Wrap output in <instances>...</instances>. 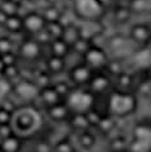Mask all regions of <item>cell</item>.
I'll list each match as a JSON object with an SVG mask.
<instances>
[{
    "label": "cell",
    "instance_id": "obj_8",
    "mask_svg": "<svg viewBox=\"0 0 151 152\" xmlns=\"http://www.w3.org/2000/svg\"><path fill=\"white\" fill-rule=\"evenodd\" d=\"M86 59L91 65L100 66L105 63V54H104V51H101V49L91 48L86 51Z\"/></svg>",
    "mask_w": 151,
    "mask_h": 152
},
{
    "label": "cell",
    "instance_id": "obj_5",
    "mask_svg": "<svg viewBox=\"0 0 151 152\" xmlns=\"http://www.w3.org/2000/svg\"><path fill=\"white\" fill-rule=\"evenodd\" d=\"M133 106V100L129 96L117 95L111 99V110L115 114H125Z\"/></svg>",
    "mask_w": 151,
    "mask_h": 152
},
{
    "label": "cell",
    "instance_id": "obj_6",
    "mask_svg": "<svg viewBox=\"0 0 151 152\" xmlns=\"http://www.w3.org/2000/svg\"><path fill=\"white\" fill-rule=\"evenodd\" d=\"M40 54V45L35 40H26L19 46V55L24 59H35Z\"/></svg>",
    "mask_w": 151,
    "mask_h": 152
},
{
    "label": "cell",
    "instance_id": "obj_17",
    "mask_svg": "<svg viewBox=\"0 0 151 152\" xmlns=\"http://www.w3.org/2000/svg\"><path fill=\"white\" fill-rule=\"evenodd\" d=\"M17 147H18V142L14 138H8L5 139V142L3 143V150L5 152H15Z\"/></svg>",
    "mask_w": 151,
    "mask_h": 152
},
{
    "label": "cell",
    "instance_id": "obj_13",
    "mask_svg": "<svg viewBox=\"0 0 151 152\" xmlns=\"http://www.w3.org/2000/svg\"><path fill=\"white\" fill-rule=\"evenodd\" d=\"M135 61L140 66H150L151 65V49H141L135 54Z\"/></svg>",
    "mask_w": 151,
    "mask_h": 152
},
{
    "label": "cell",
    "instance_id": "obj_19",
    "mask_svg": "<svg viewBox=\"0 0 151 152\" xmlns=\"http://www.w3.org/2000/svg\"><path fill=\"white\" fill-rule=\"evenodd\" d=\"M8 17H9V15H8V14L5 13V12L0 9V27H1V28L4 27V24H5L7 19H8Z\"/></svg>",
    "mask_w": 151,
    "mask_h": 152
},
{
    "label": "cell",
    "instance_id": "obj_12",
    "mask_svg": "<svg viewBox=\"0 0 151 152\" xmlns=\"http://www.w3.org/2000/svg\"><path fill=\"white\" fill-rule=\"evenodd\" d=\"M17 92H18V95L21 97H23V99L31 100L36 96L37 88L30 82H21L18 86H17Z\"/></svg>",
    "mask_w": 151,
    "mask_h": 152
},
{
    "label": "cell",
    "instance_id": "obj_1",
    "mask_svg": "<svg viewBox=\"0 0 151 152\" xmlns=\"http://www.w3.org/2000/svg\"><path fill=\"white\" fill-rule=\"evenodd\" d=\"M72 10L82 20H100L105 4L103 0H72Z\"/></svg>",
    "mask_w": 151,
    "mask_h": 152
},
{
    "label": "cell",
    "instance_id": "obj_14",
    "mask_svg": "<svg viewBox=\"0 0 151 152\" xmlns=\"http://www.w3.org/2000/svg\"><path fill=\"white\" fill-rule=\"evenodd\" d=\"M19 7H21V3L15 1V0H4V1H0V9L5 12L8 15L19 14Z\"/></svg>",
    "mask_w": 151,
    "mask_h": 152
},
{
    "label": "cell",
    "instance_id": "obj_16",
    "mask_svg": "<svg viewBox=\"0 0 151 152\" xmlns=\"http://www.w3.org/2000/svg\"><path fill=\"white\" fill-rule=\"evenodd\" d=\"M12 49H13V45H12V41L9 37L0 36V55L7 53H12Z\"/></svg>",
    "mask_w": 151,
    "mask_h": 152
},
{
    "label": "cell",
    "instance_id": "obj_7",
    "mask_svg": "<svg viewBox=\"0 0 151 152\" xmlns=\"http://www.w3.org/2000/svg\"><path fill=\"white\" fill-rule=\"evenodd\" d=\"M3 28H5L7 31L10 32V33H18L21 31H23V18H22V15H19V14L9 15Z\"/></svg>",
    "mask_w": 151,
    "mask_h": 152
},
{
    "label": "cell",
    "instance_id": "obj_18",
    "mask_svg": "<svg viewBox=\"0 0 151 152\" xmlns=\"http://www.w3.org/2000/svg\"><path fill=\"white\" fill-rule=\"evenodd\" d=\"M10 90V86L5 79H0V99H3Z\"/></svg>",
    "mask_w": 151,
    "mask_h": 152
},
{
    "label": "cell",
    "instance_id": "obj_2",
    "mask_svg": "<svg viewBox=\"0 0 151 152\" xmlns=\"http://www.w3.org/2000/svg\"><path fill=\"white\" fill-rule=\"evenodd\" d=\"M39 124L40 118L37 113L32 109L18 110L12 119V126L15 130V133L21 134V136H27V134L32 133L33 130L39 128Z\"/></svg>",
    "mask_w": 151,
    "mask_h": 152
},
{
    "label": "cell",
    "instance_id": "obj_15",
    "mask_svg": "<svg viewBox=\"0 0 151 152\" xmlns=\"http://www.w3.org/2000/svg\"><path fill=\"white\" fill-rule=\"evenodd\" d=\"M53 50H54V54L58 56H62L67 53V42L59 37V39H55V41L53 42Z\"/></svg>",
    "mask_w": 151,
    "mask_h": 152
},
{
    "label": "cell",
    "instance_id": "obj_9",
    "mask_svg": "<svg viewBox=\"0 0 151 152\" xmlns=\"http://www.w3.org/2000/svg\"><path fill=\"white\" fill-rule=\"evenodd\" d=\"M90 104H91V99L89 95L74 94L70 97V105H72L76 110H79V111L86 110V109L90 107Z\"/></svg>",
    "mask_w": 151,
    "mask_h": 152
},
{
    "label": "cell",
    "instance_id": "obj_20",
    "mask_svg": "<svg viewBox=\"0 0 151 152\" xmlns=\"http://www.w3.org/2000/svg\"><path fill=\"white\" fill-rule=\"evenodd\" d=\"M10 118H9V114L5 113V111H0V123H7L8 120H9Z\"/></svg>",
    "mask_w": 151,
    "mask_h": 152
},
{
    "label": "cell",
    "instance_id": "obj_22",
    "mask_svg": "<svg viewBox=\"0 0 151 152\" xmlns=\"http://www.w3.org/2000/svg\"><path fill=\"white\" fill-rule=\"evenodd\" d=\"M46 1H48L49 4H56V3H59L60 0H46Z\"/></svg>",
    "mask_w": 151,
    "mask_h": 152
},
{
    "label": "cell",
    "instance_id": "obj_21",
    "mask_svg": "<svg viewBox=\"0 0 151 152\" xmlns=\"http://www.w3.org/2000/svg\"><path fill=\"white\" fill-rule=\"evenodd\" d=\"M4 68H5V63H4L1 55H0V73H1V72H4Z\"/></svg>",
    "mask_w": 151,
    "mask_h": 152
},
{
    "label": "cell",
    "instance_id": "obj_4",
    "mask_svg": "<svg viewBox=\"0 0 151 152\" xmlns=\"http://www.w3.org/2000/svg\"><path fill=\"white\" fill-rule=\"evenodd\" d=\"M151 150V130L147 128H137L135 132V142L132 143L133 152H149Z\"/></svg>",
    "mask_w": 151,
    "mask_h": 152
},
{
    "label": "cell",
    "instance_id": "obj_10",
    "mask_svg": "<svg viewBox=\"0 0 151 152\" xmlns=\"http://www.w3.org/2000/svg\"><path fill=\"white\" fill-rule=\"evenodd\" d=\"M128 8L132 13L142 14L146 12H151V0H129Z\"/></svg>",
    "mask_w": 151,
    "mask_h": 152
},
{
    "label": "cell",
    "instance_id": "obj_11",
    "mask_svg": "<svg viewBox=\"0 0 151 152\" xmlns=\"http://www.w3.org/2000/svg\"><path fill=\"white\" fill-rule=\"evenodd\" d=\"M131 36H132V40L136 41V42H146L150 39V32L146 26L144 24H136V26L132 27V31H131Z\"/></svg>",
    "mask_w": 151,
    "mask_h": 152
},
{
    "label": "cell",
    "instance_id": "obj_3",
    "mask_svg": "<svg viewBox=\"0 0 151 152\" xmlns=\"http://www.w3.org/2000/svg\"><path fill=\"white\" fill-rule=\"evenodd\" d=\"M23 18V29L30 35H36L43 31L46 26V19L44 18L43 13L39 12H28Z\"/></svg>",
    "mask_w": 151,
    "mask_h": 152
},
{
    "label": "cell",
    "instance_id": "obj_23",
    "mask_svg": "<svg viewBox=\"0 0 151 152\" xmlns=\"http://www.w3.org/2000/svg\"><path fill=\"white\" fill-rule=\"evenodd\" d=\"M0 152H1V151H0Z\"/></svg>",
    "mask_w": 151,
    "mask_h": 152
}]
</instances>
